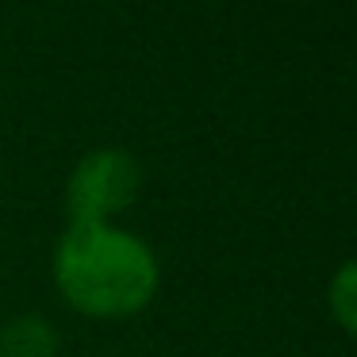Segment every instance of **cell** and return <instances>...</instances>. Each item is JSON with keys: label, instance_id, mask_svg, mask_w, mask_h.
<instances>
[{"label": "cell", "instance_id": "6da1fadb", "mask_svg": "<svg viewBox=\"0 0 357 357\" xmlns=\"http://www.w3.org/2000/svg\"><path fill=\"white\" fill-rule=\"evenodd\" d=\"M158 257L150 242L112 223H73L54 250V284L81 315L119 319L142 311L158 292Z\"/></svg>", "mask_w": 357, "mask_h": 357}, {"label": "cell", "instance_id": "7a4b0ae2", "mask_svg": "<svg viewBox=\"0 0 357 357\" xmlns=\"http://www.w3.org/2000/svg\"><path fill=\"white\" fill-rule=\"evenodd\" d=\"M142 188V165L123 146H100L73 165L66 181V208L73 223H108Z\"/></svg>", "mask_w": 357, "mask_h": 357}, {"label": "cell", "instance_id": "3957f363", "mask_svg": "<svg viewBox=\"0 0 357 357\" xmlns=\"http://www.w3.org/2000/svg\"><path fill=\"white\" fill-rule=\"evenodd\" d=\"M58 334L43 315H20L0 331V357H54Z\"/></svg>", "mask_w": 357, "mask_h": 357}, {"label": "cell", "instance_id": "277c9868", "mask_svg": "<svg viewBox=\"0 0 357 357\" xmlns=\"http://www.w3.org/2000/svg\"><path fill=\"white\" fill-rule=\"evenodd\" d=\"M326 307L338 319L342 331L354 334L357 331V265L342 261L338 273L331 277V288H326Z\"/></svg>", "mask_w": 357, "mask_h": 357}]
</instances>
